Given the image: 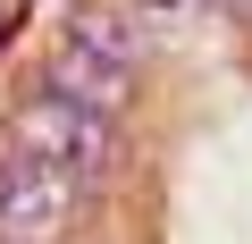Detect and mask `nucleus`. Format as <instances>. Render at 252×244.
<instances>
[{"mask_svg":"<svg viewBox=\"0 0 252 244\" xmlns=\"http://www.w3.org/2000/svg\"><path fill=\"white\" fill-rule=\"evenodd\" d=\"M0 152L42 160V169H59V177L93 185V177L118 160V118H101V109H76V101H59V93H34V101L9 118V143H0Z\"/></svg>","mask_w":252,"mask_h":244,"instance_id":"1","label":"nucleus"},{"mask_svg":"<svg viewBox=\"0 0 252 244\" xmlns=\"http://www.w3.org/2000/svg\"><path fill=\"white\" fill-rule=\"evenodd\" d=\"M76 177L42 169V160H17V152H0V244H51L76 210Z\"/></svg>","mask_w":252,"mask_h":244,"instance_id":"2","label":"nucleus"},{"mask_svg":"<svg viewBox=\"0 0 252 244\" xmlns=\"http://www.w3.org/2000/svg\"><path fill=\"white\" fill-rule=\"evenodd\" d=\"M126 68H109V59H93V51H76V42H59V59H51V93L59 101H76V109H101V118H118L126 109Z\"/></svg>","mask_w":252,"mask_h":244,"instance_id":"3","label":"nucleus"},{"mask_svg":"<svg viewBox=\"0 0 252 244\" xmlns=\"http://www.w3.org/2000/svg\"><path fill=\"white\" fill-rule=\"evenodd\" d=\"M76 51H93V59H109V68H126L135 76V26L126 17H76V34H67Z\"/></svg>","mask_w":252,"mask_h":244,"instance_id":"4","label":"nucleus"},{"mask_svg":"<svg viewBox=\"0 0 252 244\" xmlns=\"http://www.w3.org/2000/svg\"><path fill=\"white\" fill-rule=\"evenodd\" d=\"M227 9H252V0H227Z\"/></svg>","mask_w":252,"mask_h":244,"instance_id":"5","label":"nucleus"}]
</instances>
